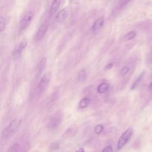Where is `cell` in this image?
I'll return each mask as SVG.
<instances>
[{
    "mask_svg": "<svg viewBox=\"0 0 152 152\" xmlns=\"http://www.w3.org/2000/svg\"><path fill=\"white\" fill-rule=\"evenodd\" d=\"M27 46V42L26 40H23L20 42L14 49L12 55L14 59H17L20 57L22 54L23 50Z\"/></svg>",
    "mask_w": 152,
    "mask_h": 152,
    "instance_id": "5",
    "label": "cell"
},
{
    "mask_svg": "<svg viewBox=\"0 0 152 152\" xmlns=\"http://www.w3.org/2000/svg\"><path fill=\"white\" fill-rule=\"evenodd\" d=\"M104 23V17H100L98 18L93 23L92 26V30L93 31H96L100 29L103 25Z\"/></svg>",
    "mask_w": 152,
    "mask_h": 152,
    "instance_id": "9",
    "label": "cell"
},
{
    "mask_svg": "<svg viewBox=\"0 0 152 152\" xmlns=\"http://www.w3.org/2000/svg\"><path fill=\"white\" fill-rule=\"evenodd\" d=\"M148 90H152V82H151L150 84V85L148 86Z\"/></svg>",
    "mask_w": 152,
    "mask_h": 152,
    "instance_id": "27",
    "label": "cell"
},
{
    "mask_svg": "<svg viewBox=\"0 0 152 152\" xmlns=\"http://www.w3.org/2000/svg\"><path fill=\"white\" fill-rule=\"evenodd\" d=\"M109 87V85L107 83H100L98 86L97 88V91L100 94L104 93L108 90Z\"/></svg>",
    "mask_w": 152,
    "mask_h": 152,
    "instance_id": "14",
    "label": "cell"
},
{
    "mask_svg": "<svg viewBox=\"0 0 152 152\" xmlns=\"http://www.w3.org/2000/svg\"><path fill=\"white\" fill-rule=\"evenodd\" d=\"M22 122L20 118H15L11 121V122L2 130L1 136L4 139H7L12 136L18 129Z\"/></svg>",
    "mask_w": 152,
    "mask_h": 152,
    "instance_id": "1",
    "label": "cell"
},
{
    "mask_svg": "<svg viewBox=\"0 0 152 152\" xmlns=\"http://www.w3.org/2000/svg\"><path fill=\"white\" fill-rule=\"evenodd\" d=\"M112 151H113V148H112V147L111 146H110V145L104 147V148L102 150V152H112Z\"/></svg>",
    "mask_w": 152,
    "mask_h": 152,
    "instance_id": "23",
    "label": "cell"
},
{
    "mask_svg": "<svg viewBox=\"0 0 152 152\" xmlns=\"http://www.w3.org/2000/svg\"><path fill=\"white\" fill-rule=\"evenodd\" d=\"M77 131V127L75 125H71L65 131L64 135L68 137L74 135Z\"/></svg>",
    "mask_w": 152,
    "mask_h": 152,
    "instance_id": "13",
    "label": "cell"
},
{
    "mask_svg": "<svg viewBox=\"0 0 152 152\" xmlns=\"http://www.w3.org/2000/svg\"><path fill=\"white\" fill-rule=\"evenodd\" d=\"M61 0H53L50 8V11H49V13L50 15H53V14H55L56 11L58 10V8L59 7L60 4H61Z\"/></svg>",
    "mask_w": 152,
    "mask_h": 152,
    "instance_id": "11",
    "label": "cell"
},
{
    "mask_svg": "<svg viewBox=\"0 0 152 152\" xmlns=\"http://www.w3.org/2000/svg\"><path fill=\"white\" fill-rule=\"evenodd\" d=\"M51 78V72H48L45 73L42 79L40 80L37 88V91L38 94L42 95L46 91Z\"/></svg>",
    "mask_w": 152,
    "mask_h": 152,
    "instance_id": "3",
    "label": "cell"
},
{
    "mask_svg": "<svg viewBox=\"0 0 152 152\" xmlns=\"http://www.w3.org/2000/svg\"><path fill=\"white\" fill-rule=\"evenodd\" d=\"M67 16H68V10H67V8L66 7L62 9L58 12V14L56 15V20L60 22L66 19Z\"/></svg>",
    "mask_w": 152,
    "mask_h": 152,
    "instance_id": "10",
    "label": "cell"
},
{
    "mask_svg": "<svg viewBox=\"0 0 152 152\" xmlns=\"http://www.w3.org/2000/svg\"><path fill=\"white\" fill-rule=\"evenodd\" d=\"M62 122V116L59 113H56L53 115L48 124V128L50 129H55L58 128Z\"/></svg>",
    "mask_w": 152,
    "mask_h": 152,
    "instance_id": "6",
    "label": "cell"
},
{
    "mask_svg": "<svg viewBox=\"0 0 152 152\" xmlns=\"http://www.w3.org/2000/svg\"><path fill=\"white\" fill-rule=\"evenodd\" d=\"M150 62H151V63L152 64V53H151V56H150Z\"/></svg>",
    "mask_w": 152,
    "mask_h": 152,
    "instance_id": "28",
    "label": "cell"
},
{
    "mask_svg": "<svg viewBox=\"0 0 152 152\" xmlns=\"http://www.w3.org/2000/svg\"><path fill=\"white\" fill-rule=\"evenodd\" d=\"M137 35V33L135 31H131L127 33L125 36H124V40L125 41H129L133 39Z\"/></svg>",
    "mask_w": 152,
    "mask_h": 152,
    "instance_id": "17",
    "label": "cell"
},
{
    "mask_svg": "<svg viewBox=\"0 0 152 152\" xmlns=\"http://www.w3.org/2000/svg\"><path fill=\"white\" fill-rule=\"evenodd\" d=\"M129 70V68L128 66H125L121 69L119 72V75L121 76H124L128 72Z\"/></svg>",
    "mask_w": 152,
    "mask_h": 152,
    "instance_id": "21",
    "label": "cell"
},
{
    "mask_svg": "<svg viewBox=\"0 0 152 152\" xmlns=\"http://www.w3.org/2000/svg\"><path fill=\"white\" fill-rule=\"evenodd\" d=\"M5 26L6 24L4 18L0 16V32H2L5 30Z\"/></svg>",
    "mask_w": 152,
    "mask_h": 152,
    "instance_id": "19",
    "label": "cell"
},
{
    "mask_svg": "<svg viewBox=\"0 0 152 152\" xmlns=\"http://www.w3.org/2000/svg\"><path fill=\"white\" fill-rule=\"evenodd\" d=\"M131 0H121V2H120V6L121 7H122V6H124L125 5H126L129 1H131Z\"/></svg>",
    "mask_w": 152,
    "mask_h": 152,
    "instance_id": "25",
    "label": "cell"
},
{
    "mask_svg": "<svg viewBox=\"0 0 152 152\" xmlns=\"http://www.w3.org/2000/svg\"><path fill=\"white\" fill-rule=\"evenodd\" d=\"M33 17V12L31 11H28L21 18L20 22V28L21 31L24 30L30 24Z\"/></svg>",
    "mask_w": 152,
    "mask_h": 152,
    "instance_id": "4",
    "label": "cell"
},
{
    "mask_svg": "<svg viewBox=\"0 0 152 152\" xmlns=\"http://www.w3.org/2000/svg\"><path fill=\"white\" fill-rule=\"evenodd\" d=\"M76 152H85V151L83 148H80L76 151Z\"/></svg>",
    "mask_w": 152,
    "mask_h": 152,
    "instance_id": "26",
    "label": "cell"
},
{
    "mask_svg": "<svg viewBox=\"0 0 152 152\" xmlns=\"http://www.w3.org/2000/svg\"><path fill=\"white\" fill-rule=\"evenodd\" d=\"M103 130V126L101 124H98L94 127V132L96 134H100Z\"/></svg>",
    "mask_w": 152,
    "mask_h": 152,
    "instance_id": "18",
    "label": "cell"
},
{
    "mask_svg": "<svg viewBox=\"0 0 152 152\" xmlns=\"http://www.w3.org/2000/svg\"><path fill=\"white\" fill-rule=\"evenodd\" d=\"M87 76V74L86 70L82 69L78 74V76H77L78 80L80 82H83L86 80Z\"/></svg>",
    "mask_w": 152,
    "mask_h": 152,
    "instance_id": "16",
    "label": "cell"
},
{
    "mask_svg": "<svg viewBox=\"0 0 152 152\" xmlns=\"http://www.w3.org/2000/svg\"><path fill=\"white\" fill-rule=\"evenodd\" d=\"M48 26L47 24H42L39 27V28L36 33V39L38 40L42 39L45 35V34L48 30Z\"/></svg>",
    "mask_w": 152,
    "mask_h": 152,
    "instance_id": "7",
    "label": "cell"
},
{
    "mask_svg": "<svg viewBox=\"0 0 152 152\" xmlns=\"http://www.w3.org/2000/svg\"><path fill=\"white\" fill-rule=\"evenodd\" d=\"M10 152H21V148L19 144H14L11 148Z\"/></svg>",
    "mask_w": 152,
    "mask_h": 152,
    "instance_id": "20",
    "label": "cell"
},
{
    "mask_svg": "<svg viewBox=\"0 0 152 152\" xmlns=\"http://www.w3.org/2000/svg\"><path fill=\"white\" fill-rule=\"evenodd\" d=\"M59 148V144L58 142H53L52 144H50V147H49V150L51 151H55L56 150H58Z\"/></svg>",
    "mask_w": 152,
    "mask_h": 152,
    "instance_id": "22",
    "label": "cell"
},
{
    "mask_svg": "<svg viewBox=\"0 0 152 152\" xmlns=\"http://www.w3.org/2000/svg\"><path fill=\"white\" fill-rule=\"evenodd\" d=\"M90 99L88 97H85L83 99H81L78 104V106L81 109H84L86 108L88 106V104L90 103Z\"/></svg>",
    "mask_w": 152,
    "mask_h": 152,
    "instance_id": "15",
    "label": "cell"
},
{
    "mask_svg": "<svg viewBox=\"0 0 152 152\" xmlns=\"http://www.w3.org/2000/svg\"><path fill=\"white\" fill-rule=\"evenodd\" d=\"M144 74H145V71H143L140 75L139 76L137 77V78L135 80V81L132 83V86H131L130 87V90H133L134 89H135L140 84V83H141V81H142V80L144 78Z\"/></svg>",
    "mask_w": 152,
    "mask_h": 152,
    "instance_id": "12",
    "label": "cell"
},
{
    "mask_svg": "<svg viewBox=\"0 0 152 152\" xmlns=\"http://www.w3.org/2000/svg\"><path fill=\"white\" fill-rule=\"evenodd\" d=\"M133 132H134V129L131 127L127 128L123 132V134L119 137L118 141L117 148L118 150H121L126 145V144L128 142V141L133 135Z\"/></svg>",
    "mask_w": 152,
    "mask_h": 152,
    "instance_id": "2",
    "label": "cell"
},
{
    "mask_svg": "<svg viewBox=\"0 0 152 152\" xmlns=\"http://www.w3.org/2000/svg\"><path fill=\"white\" fill-rule=\"evenodd\" d=\"M113 63H109V64H107V65H105L104 69L105 70H109V69H110L113 67Z\"/></svg>",
    "mask_w": 152,
    "mask_h": 152,
    "instance_id": "24",
    "label": "cell"
},
{
    "mask_svg": "<svg viewBox=\"0 0 152 152\" xmlns=\"http://www.w3.org/2000/svg\"><path fill=\"white\" fill-rule=\"evenodd\" d=\"M46 64H47V59L46 57H43L41 59L40 61L37 68V75H41L42 72L44 71L46 66Z\"/></svg>",
    "mask_w": 152,
    "mask_h": 152,
    "instance_id": "8",
    "label": "cell"
}]
</instances>
